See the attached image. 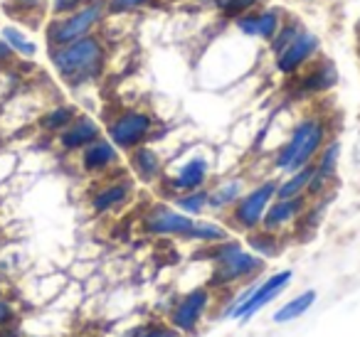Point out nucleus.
Wrapping results in <instances>:
<instances>
[{"label":"nucleus","mask_w":360,"mask_h":337,"mask_svg":"<svg viewBox=\"0 0 360 337\" xmlns=\"http://www.w3.org/2000/svg\"><path fill=\"white\" fill-rule=\"evenodd\" d=\"M52 67L57 70V74L72 86L89 84V81L99 79L104 72L106 62V50L104 42L96 35H86L82 40H75L70 45L52 47Z\"/></svg>","instance_id":"obj_1"},{"label":"nucleus","mask_w":360,"mask_h":337,"mask_svg":"<svg viewBox=\"0 0 360 337\" xmlns=\"http://www.w3.org/2000/svg\"><path fill=\"white\" fill-rule=\"evenodd\" d=\"M328 126L321 116H306L294 126L289 140L276 150L274 155V170L279 173H294V170L311 165L319 150L323 148Z\"/></svg>","instance_id":"obj_2"},{"label":"nucleus","mask_w":360,"mask_h":337,"mask_svg":"<svg viewBox=\"0 0 360 337\" xmlns=\"http://www.w3.org/2000/svg\"><path fill=\"white\" fill-rule=\"evenodd\" d=\"M212 261H215V273H212L215 286L247 281L264 268V258L252 251H245L240 242H230V239L217 244L215 251H212Z\"/></svg>","instance_id":"obj_3"},{"label":"nucleus","mask_w":360,"mask_h":337,"mask_svg":"<svg viewBox=\"0 0 360 337\" xmlns=\"http://www.w3.org/2000/svg\"><path fill=\"white\" fill-rule=\"evenodd\" d=\"M106 15V3L104 0H89L82 8H77L75 13L60 15L50 27H47V37H50L52 47L70 45L75 40L91 35L94 27L101 22V18Z\"/></svg>","instance_id":"obj_4"},{"label":"nucleus","mask_w":360,"mask_h":337,"mask_svg":"<svg viewBox=\"0 0 360 337\" xmlns=\"http://www.w3.org/2000/svg\"><path fill=\"white\" fill-rule=\"evenodd\" d=\"M276 197V180H264L255 190L245 192L237 204L232 207V224L242 232H255L259 229L262 217H264L266 207L274 202Z\"/></svg>","instance_id":"obj_5"},{"label":"nucleus","mask_w":360,"mask_h":337,"mask_svg":"<svg viewBox=\"0 0 360 337\" xmlns=\"http://www.w3.org/2000/svg\"><path fill=\"white\" fill-rule=\"evenodd\" d=\"M153 131V116L148 111H124L109 124V140L119 150H134Z\"/></svg>","instance_id":"obj_6"},{"label":"nucleus","mask_w":360,"mask_h":337,"mask_svg":"<svg viewBox=\"0 0 360 337\" xmlns=\"http://www.w3.org/2000/svg\"><path fill=\"white\" fill-rule=\"evenodd\" d=\"M291 276H294L291 271H279V273H274V276L264 278L262 283H257L252 296L247 298L245 303H240V305L227 310V317H235V320H250V317H255L262 308L269 305L279 293L286 291V286L291 283Z\"/></svg>","instance_id":"obj_7"},{"label":"nucleus","mask_w":360,"mask_h":337,"mask_svg":"<svg viewBox=\"0 0 360 337\" xmlns=\"http://www.w3.org/2000/svg\"><path fill=\"white\" fill-rule=\"evenodd\" d=\"M195 224V217H188L180 209H173L168 204H153L143 217V232L153 237H188V232Z\"/></svg>","instance_id":"obj_8"},{"label":"nucleus","mask_w":360,"mask_h":337,"mask_svg":"<svg viewBox=\"0 0 360 337\" xmlns=\"http://www.w3.org/2000/svg\"><path fill=\"white\" fill-rule=\"evenodd\" d=\"M207 308H210V291L207 288H195V291L186 293L178 300V305L170 310V327L175 332L191 335V332L198 330Z\"/></svg>","instance_id":"obj_9"},{"label":"nucleus","mask_w":360,"mask_h":337,"mask_svg":"<svg viewBox=\"0 0 360 337\" xmlns=\"http://www.w3.org/2000/svg\"><path fill=\"white\" fill-rule=\"evenodd\" d=\"M321 50V40L319 35L304 30L289 47H286L281 55L274 57V67L279 74H296L301 67H306Z\"/></svg>","instance_id":"obj_10"},{"label":"nucleus","mask_w":360,"mask_h":337,"mask_svg":"<svg viewBox=\"0 0 360 337\" xmlns=\"http://www.w3.org/2000/svg\"><path fill=\"white\" fill-rule=\"evenodd\" d=\"M304 209H306V194L291 199L274 197V202L266 207L264 217H262L259 229H266V232H274V234L284 232L289 224H294L304 214Z\"/></svg>","instance_id":"obj_11"},{"label":"nucleus","mask_w":360,"mask_h":337,"mask_svg":"<svg viewBox=\"0 0 360 337\" xmlns=\"http://www.w3.org/2000/svg\"><path fill=\"white\" fill-rule=\"evenodd\" d=\"M207 175H210V165H207L205 158H191L183 168H178V173L168 180L170 190L175 194H183V192H193V190H200L205 185Z\"/></svg>","instance_id":"obj_12"},{"label":"nucleus","mask_w":360,"mask_h":337,"mask_svg":"<svg viewBox=\"0 0 360 337\" xmlns=\"http://www.w3.org/2000/svg\"><path fill=\"white\" fill-rule=\"evenodd\" d=\"M119 160V148L111 140L96 138L94 143H89L82 153V168L86 173H104L111 165H116Z\"/></svg>","instance_id":"obj_13"},{"label":"nucleus","mask_w":360,"mask_h":337,"mask_svg":"<svg viewBox=\"0 0 360 337\" xmlns=\"http://www.w3.org/2000/svg\"><path fill=\"white\" fill-rule=\"evenodd\" d=\"M96 138H99V126H96L91 119H86V116L75 119L60 133V143L65 150H84L86 145L94 143Z\"/></svg>","instance_id":"obj_14"},{"label":"nucleus","mask_w":360,"mask_h":337,"mask_svg":"<svg viewBox=\"0 0 360 337\" xmlns=\"http://www.w3.org/2000/svg\"><path fill=\"white\" fill-rule=\"evenodd\" d=\"M131 168L139 175V180L153 183V180H158L163 175V160L153 148L139 145V148H134V155H131Z\"/></svg>","instance_id":"obj_15"},{"label":"nucleus","mask_w":360,"mask_h":337,"mask_svg":"<svg viewBox=\"0 0 360 337\" xmlns=\"http://www.w3.org/2000/svg\"><path fill=\"white\" fill-rule=\"evenodd\" d=\"M242 194H245V183L242 180H225L212 192H207V209H215V212L232 209Z\"/></svg>","instance_id":"obj_16"},{"label":"nucleus","mask_w":360,"mask_h":337,"mask_svg":"<svg viewBox=\"0 0 360 337\" xmlns=\"http://www.w3.org/2000/svg\"><path fill=\"white\" fill-rule=\"evenodd\" d=\"M129 197H131V185L129 183H111L94 194L91 207H94V212L104 214V212H111V209L121 207Z\"/></svg>","instance_id":"obj_17"},{"label":"nucleus","mask_w":360,"mask_h":337,"mask_svg":"<svg viewBox=\"0 0 360 337\" xmlns=\"http://www.w3.org/2000/svg\"><path fill=\"white\" fill-rule=\"evenodd\" d=\"M314 163L311 165H304V168L294 170L289 173V178L276 183V197L279 199H291V197H301L306 194V187H309L311 178H314Z\"/></svg>","instance_id":"obj_18"},{"label":"nucleus","mask_w":360,"mask_h":337,"mask_svg":"<svg viewBox=\"0 0 360 337\" xmlns=\"http://www.w3.org/2000/svg\"><path fill=\"white\" fill-rule=\"evenodd\" d=\"M247 244H250L252 253H257V256H262V258H274L281 253L279 234L266 232V229H255V232H250Z\"/></svg>","instance_id":"obj_19"},{"label":"nucleus","mask_w":360,"mask_h":337,"mask_svg":"<svg viewBox=\"0 0 360 337\" xmlns=\"http://www.w3.org/2000/svg\"><path fill=\"white\" fill-rule=\"evenodd\" d=\"M316 303V291H304L299 293L296 298H291L289 303H284V305L279 308V310L274 312V322H291L296 320V317H301L304 312L311 310V305Z\"/></svg>","instance_id":"obj_20"},{"label":"nucleus","mask_w":360,"mask_h":337,"mask_svg":"<svg viewBox=\"0 0 360 337\" xmlns=\"http://www.w3.org/2000/svg\"><path fill=\"white\" fill-rule=\"evenodd\" d=\"M304 30H306V27H304V22H301L299 18H284V22H281V27L276 30V35L269 40L271 55H274V57L281 55V52H284L286 47H289Z\"/></svg>","instance_id":"obj_21"},{"label":"nucleus","mask_w":360,"mask_h":337,"mask_svg":"<svg viewBox=\"0 0 360 337\" xmlns=\"http://www.w3.org/2000/svg\"><path fill=\"white\" fill-rule=\"evenodd\" d=\"M333 84H335V67L330 65V62H321V65L316 67L314 72H309V74L304 77V81H301V86H304L306 91H311V94H321V91L330 89Z\"/></svg>","instance_id":"obj_22"},{"label":"nucleus","mask_w":360,"mask_h":337,"mask_svg":"<svg viewBox=\"0 0 360 337\" xmlns=\"http://www.w3.org/2000/svg\"><path fill=\"white\" fill-rule=\"evenodd\" d=\"M284 22L279 8H257V37L264 42H269L276 35V30Z\"/></svg>","instance_id":"obj_23"},{"label":"nucleus","mask_w":360,"mask_h":337,"mask_svg":"<svg viewBox=\"0 0 360 337\" xmlns=\"http://www.w3.org/2000/svg\"><path fill=\"white\" fill-rule=\"evenodd\" d=\"M316 173L323 175V178L333 180L335 178V170H338V160H340V143L338 140H330V143H323V148L319 150L316 155Z\"/></svg>","instance_id":"obj_24"},{"label":"nucleus","mask_w":360,"mask_h":337,"mask_svg":"<svg viewBox=\"0 0 360 337\" xmlns=\"http://www.w3.org/2000/svg\"><path fill=\"white\" fill-rule=\"evenodd\" d=\"M175 207L188 217H200L207 209V190H193V192H183L175 197Z\"/></svg>","instance_id":"obj_25"},{"label":"nucleus","mask_w":360,"mask_h":337,"mask_svg":"<svg viewBox=\"0 0 360 337\" xmlns=\"http://www.w3.org/2000/svg\"><path fill=\"white\" fill-rule=\"evenodd\" d=\"M186 239H191V242L220 244V242H225V239H230V237H227V229L220 227V224H215V222H195L191 232H188Z\"/></svg>","instance_id":"obj_26"},{"label":"nucleus","mask_w":360,"mask_h":337,"mask_svg":"<svg viewBox=\"0 0 360 337\" xmlns=\"http://www.w3.org/2000/svg\"><path fill=\"white\" fill-rule=\"evenodd\" d=\"M3 42H6L13 52H18V55H22V57H35L37 55L35 42H32L25 32L18 30V27H13V25L3 27Z\"/></svg>","instance_id":"obj_27"},{"label":"nucleus","mask_w":360,"mask_h":337,"mask_svg":"<svg viewBox=\"0 0 360 337\" xmlns=\"http://www.w3.org/2000/svg\"><path fill=\"white\" fill-rule=\"evenodd\" d=\"M75 121V109H70V106H60V109H52L50 114L42 119V128L47 131H65L67 126Z\"/></svg>","instance_id":"obj_28"},{"label":"nucleus","mask_w":360,"mask_h":337,"mask_svg":"<svg viewBox=\"0 0 360 337\" xmlns=\"http://www.w3.org/2000/svg\"><path fill=\"white\" fill-rule=\"evenodd\" d=\"M257 6H259V0H227V3H222L217 11H222L227 18H240V15H245V13H250V11H257Z\"/></svg>","instance_id":"obj_29"},{"label":"nucleus","mask_w":360,"mask_h":337,"mask_svg":"<svg viewBox=\"0 0 360 337\" xmlns=\"http://www.w3.org/2000/svg\"><path fill=\"white\" fill-rule=\"evenodd\" d=\"M104 3L109 15H126V13H134L139 8H143L150 0H104Z\"/></svg>","instance_id":"obj_30"},{"label":"nucleus","mask_w":360,"mask_h":337,"mask_svg":"<svg viewBox=\"0 0 360 337\" xmlns=\"http://www.w3.org/2000/svg\"><path fill=\"white\" fill-rule=\"evenodd\" d=\"M235 27L240 30V35L257 37V11H250V13H245V15L235 18Z\"/></svg>","instance_id":"obj_31"},{"label":"nucleus","mask_w":360,"mask_h":337,"mask_svg":"<svg viewBox=\"0 0 360 337\" xmlns=\"http://www.w3.org/2000/svg\"><path fill=\"white\" fill-rule=\"evenodd\" d=\"M129 337H178L173 327H139Z\"/></svg>","instance_id":"obj_32"},{"label":"nucleus","mask_w":360,"mask_h":337,"mask_svg":"<svg viewBox=\"0 0 360 337\" xmlns=\"http://www.w3.org/2000/svg\"><path fill=\"white\" fill-rule=\"evenodd\" d=\"M84 3H89V0H55L52 11H55V15H67V13H75L77 8H82Z\"/></svg>","instance_id":"obj_33"},{"label":"nucleus","mask_w":360,"mask_h":337,"mask_svg":"<svg viewBox=\"0 0 360 337\" xmlns=\"http://www.w3.org/2000/svg\"><path fill=\"white\" fill-rule=\"evenodd\" d=\"M11 315H13L11 305H8V303H0V325H6V322L11 320Z\"/></svg>","instance_id":"obj_34"},{"label":"nucleus","mask_w":360,"mask_h":337,"mask_svg":"<svg viewBox=\"0 0 360 337\" xmlns=\"http://www.w3.org/2000/svg\"><path fill=\"white\" fill-rule=\"evenodd\" d=\"M22 8H27V11H35V8H42V0H18Z\"/></svg>","instance_id":"obj_35"},{"label":"nucleus","mask_w":360,"mask_h":337,"mask_svg":"<svg viewBox=\"0 0 360 337\" xmlns=\"http://www.w3.org/2000/svg\"><path fill=\"white\" fill-rule=\"evenodd\" d=\"M13 57V50L6 45V42H0V62H6V60H11Z\"/></svg>","instance_id":"obj_36"},{"label":"nucleus","mask_w":360,"mask_h":337,"mask_svg":"<svg viewBox=\"0 0 360 337\" xmlns=\"http://www.w3.org/2000/svg\"><path fill=\"white\" fill-rule=\"evenodd\" d=\"M198 3H202V6H215V8H220L222 3H227V0H198Z\"/></svg>","instance_id":"obj_37"},{"label":"nucleus","mask_w":360,"mask_h":337,"mask_svg":"<svg viewBox=\"0 0 360 337\" xmlns=\"http://www.w3.org/2000/svg\"><path fill=\"white\" fill-rule=\"evenodd\" d=\"M358 52H360V47H358Z\"/></svg>","instance_id":"obj_38"}]
</instances>
